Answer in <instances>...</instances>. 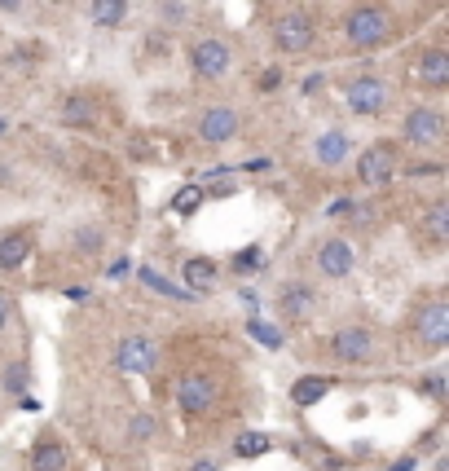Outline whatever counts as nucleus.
I'll use <instances>...</instances> for the list:
<instances>
[{
	"instance_id": "obj_1",
	"label": "nucleus",
	"mask_w": 449,
	"mask_h": 471,
	"mask_svg": "<svg viewBox=\"0 0 449 471\" xmlns=\"http://www.w3.org/2000/svg\"><path fill=\"white\" fill-rule=\"evenodd\" d=\"M401 339L415 357H441L449 348V296L441 287L423 291L410 304V313L401 322Z\"/></svg>"
},
{
	"instance_id": "obj_2",
	"label": "nucleus",
	"mask_w": 449,
	"mask_h": 471,
	"mask_svg": "<svg viewBox=\"0 0 449 471\" xmlns=\"http://www.w3.org/2000/svg\"><path fill=\"white\" fill-rule=\"evenodd\" d=\"M397 40V9L388 0H352L344 14L348 53H379Z\"/></svg>"
},
{
	"instance_id": "obj_3",
	"label": "nucleus",
	"mask_w": 449,
	"mask_h": 471,
	"mask_svg": "<svg viewBox=\"0 0 449 471\" xmlns=\"http://www.w3.org/2000/svg\"><path fill=\"white\" fill-rule=\"evenodd\" d=\"M220 397H225V383H220V374L211 371L208 362L185 366L181 379H176V410H181L190 423L211 419V414H216V405H220Z\"/></svg>"
},
{
	"instance_id": "obj_4",
	"label": "nucleus",
	"mask_w": 449,
	"mask_h": 471,
	"mask_svg": "<svg viewBox=\"0 0 449 471\" xmlns=\"http://www.w3.org/2000/svg\"><path fill=\"white\" fill-rule=\"evenodd\" d=\"M326 353L335 366H348V371H366V366H379L383 357V339L375 326L366 322H348V326H335L331 339H326Z\"/></svg>"
},
{
	"instance_id": "obj_5",
	"label": "nucleus",
	"mask_w": 449,
	"mask_h": 471,
	"mask_svg": "<svg viewBox=\"0 0 449 471\" xmlns=\"http://www.w3.org/2000/svg\"><path fill=\"white\" fill-rule=\"evenodd\" d=\"M340 98H344L348 115L357 119H383L392 110V80L383 71H357V75H344L340 80Z\"/></svg>"
},
{
	"instance_id": "obj_6",
	"label": "nucleus",
	"mask_w": 449,
	"mask_h": 471,
	"mask_svg": "<svg viewBox=\"0 0 449 471\" xmlns=\"http://www.w3.org/2000/svg\"><path fill=\"white\" fill-rule=\"evenodd\" d=\"M317 14L304 9V5H295V9H282L274 18V27H269V44H274L277 58H309L313 49H317Z\"/></svg>"
},
{
	"instance_id": "obj_7",
	"label": "nucleus",
	"mask_w": 449,
	"mask_h": 471,
	"mask_svg": "<svg viewBox=\"0 0 449 471\" xmlns=\"http://www.w3.org/2000/svg\"><path fill=\"white\" fill-rule=\"evenodd\" d=\"M352 172H357L361 190H388L397 181V172H401L397 137H379V141H366L361 150H352Z\"/></svg>"
},
{
	"instance_id": "obj_8",
	"label": "nucleus",
	"mask_w": 449,
	"mask_h": 471,
	"mask_svg": "<svg viewBox=\"0 0 449 471\" xmlns=\"http://www.w3.org/2000/svg\"><path fill=\"white\" fill-rule=\"evenodd\" d=\"M445 141V106L441 101H415L401 110V128H397V146L410 150H436Z\"/></svg>"
},
{
	"instance_id": "obj_9",
	"label": "nucleus",
	"mask_w": 449,
	"mask_h": 471,
	"mask_svg": "<svg viewBox=\"0 0 449 471\" xmlns=\"http://www.w3.org/2000/svg\"><path fill=\"white\" fill-rule=\"evenodd\" d=\"M185 53H190L194 80H203V84H220V80H229V71H234V44L216 32L194 35Z\"/></svg>"
},
{
	"instance_id": "obj_10",
	"label": "nucleus",
	"mask_w": 449,
	"mask_h": 471,
	"mask_svg": "<svg viewBox=\"0 0 449 471\" xmlns=\"http://www.w3.org/2000/svg\"><path fill=\"white\" fill-rule=\"evenodd\" d=\"M242 128H247V115L234 101H211V106H203L194 115V133H199L203 146H229Z\"/></svg>"
},
{
	"instance_id": "obj_11",
	"label": "nucleus",
	"mask_w": 449,
	"mask_h": 471,
	"mask_svg": "<svg viewBox=\"0 0 449 471\" xmlns=\"http://www.w3.org/2000/svg\"><path fill=\"white\" fill-rule=\"evenodd\" d=\"M313 269H317V278H326V282H348V278L357 273V247H352L344 234L317 238V247H313Z\"/></svg>"
},
{
	"instance_id": "obj_12",
	"label": "nucleus",
	"mask_w": 449,
	"mask_h": 471,
	"mask_svg": "<svg viewBox=\"0 0 449 471\" xmlns=\"http://www.w3.org/2000/svg\"><path fill=\"white\" fill-rule=\"evenodd\" d=\"M277 313H282V322H291V326H304L317 317V308H322V296H317V287H313L309 278H286L282 287H277Z\"/></svg>"
},
{
	"instance_id": "obj_13",
	"label": "nucleus",
	"mask_w": 449,
	"mask_h": 471,
	"mask_svg": "<svg viewBox=\"0 0 449 471\" xmlns=\"http://www.w3.org/2000/svg\"><path fill=\"white\" fill-rule=\"evenodd\" d=\"M410 75H415V84L423 93H432V98H441L449 89V49L445 44H423L415 53V62H410Z\"/></svg>"
},
{
	"instance_id": "obj_14",
	"label": "nucleus",
	"mask_w": 449,
	"mask_h": 471,
	"mask_svg": "<svg viewBox=\"0 0 449 471\" xmlns=\"http://www.w3.org/2000/svg\"><path fill=\"white\" fill-rule=\"evenodd\" d=\"M106 115V106L98 93H89V89H70L62 98L53 101V119L58 124H67V128H98Z\"/></svg>"
},
{
	"instance_id": "obj_15",
	"label": "nucleus",
	"mask_w": 449,
	"mask_h": 471,
	"mask_svg": "<svg viewBox=\"0 0 449 471\" xmlns=\"http://www.w3.org/2000/svg\"><path fill=\"white\" fill-rule=\"evenodd\" d=\"M352 150H357V141H352V133L348 128H322V133H313L309 137V159L317 164V168H326V172H335V168H344L348 159H352Z\"/></svg>"
},
{
	"instance_id": "obj_16",
	"label": "nucleus",
	"mask_w": 449,
	"mask_h": 471,
	"mask_svg": "<svg viewBox=\"0 0 449 471\" xmlns=\"http://www.w3.org/2000/svg\"><path fill=\"white\" fill-rule=\"evenodd\" d=\"M27 471H75V454H70L67 437L44 428L27 449Z\"/></svg>"
},
{
	"instance_id": "obj_17",
	"label": "nucleus",
	"mask_w": 449,
	"mask_h": 471,
	"mask_svg": "<svg viewBox=\"0 0 449 471\" xmlns=\"http://www.w3.org/2000/svg\"><path fill=\"white\" fill-rule=\"evenodd\" d=\"M115 366L128 374H154L159 371V344L150 335H124L115 344Z\"/></svg>"
},
{
	"instance_id": "obj_18",
	"label": "nucleus",
	"mask_w": 449,
	"mask_h": 471,
	"mask_svg": "<svg viewBox=\"0 0 449 471\" xmlns=\"http://www.w3.org/2000/svg\"><path fill=\"white\" fill-rule=\"evenodd\" d=\"M32 256H35V234L32 230H5V234H0V273L27 269Z\"/></svg>"
},
{
	"instance_id": "obj_19",
	"label": "nucleus",
	"mask_w": 449,
	"mask_h": 471,
	"mask_svg": "<svg viewBox=\"0 0 449 471\" xmlns=\"http://www.w3.org/2000/svg\"><path fill=\"white\" fill-rule=\"evenodd\" d=\"M181 278H185V291L190 296H211L216 282H220V265L211 256H185L181 260Z\"/></svg>"
},
{
	"instance_id": "obj_20",
	"label": "nucleus",
	"mask_w": 449,
	"mask_h": 471,
	"mask_svg": "<svg viewBox=\"0 0 449 471\" xmlns=\"http://www.w3.org/2000/svg\"><path fill=\"white\" fill-rule=\"evenodd\" d=\"M418 234H423L427 247H436V251L449 242V199L445 194H436V199L423 207V216H418Z\"/></svg>"
},
{
	"instance_id": "obj_21",
	"label": "nucleus",
	"mask_w": 449,
	"mask_h": 471,
	"mask_svg": "<svg viewBox=\"0 0 449 471\" xmlns=\"http://www.w3.org/2000/svg\"><path fill=\"white\" fill-rule=\"evenodd\" d=\"M133 18V0H89V23L102 27V32H115Z\"/></svg>"
},
{
	"instance_id": "obj_22",
	"label": "nucleus",
	"mask_w": 449,
	"mask_h": 471,
	"mask_svg": "<svg viewBox=\"0 0 449 471\" xmlns=\"http://www.w3.org/2000/svg\"><path fill=\"white\" fill-rule=\"evenodd\" d=\"M70 247H75V256H102L106 251V230L98 221H80L75 230H70Z\"/></svg>"
},
{
	"instance_id": "obj_23",
	"label": "nucleus",
	"mask_w": 449,
	"mask_h": 471,
	"mask_svg": "<svg viewBox=\"0 0 449 471\" xmlns=\"http://www.w3.org/2000/svg\"><path fill=\"white\" fill-rule=\"evenodd\" d=\"M331 388H335V379H326V374H304V379L291 383V401L295 405H317Z\"/></svg>"
},
{
	"instance_id": "obj_24",
	"label": "nucleus",
	"mask_w": 449,
	"mask_h": 471,
	"mask_svg": "<svg viewBox=\"0 0 449 471\" xmlns=\"http://www.w3.org/2000/svg\"><path fill=\"white\" fill-rule=\"evenodd\" d=\"M269 449H274V432H256V428H251V432H239V437H234V454H239V458H260V454H269Z\"/></svg>"
},
{
	"instance_id": "obj_25",
	"label": "nucleus",
	"mask_w": 449,
	"mask_h": 471,
	"mask_svg": "<svg viewBox=\"0 0 449 471\" xmlns=\"http://www.w3.org/2000/svg\"><path fill=\"white\" fill-rule=\"evenodd\" d=\"M154 428H159V423H154L150 414H133V419H128V440L150 445V440H154Z\"/></svg>"
},
{
	"instance_id": "obj_26",
	"label": "nucleus",
	"mask_w": 449,
	"mask_h": 471,
	"mask_svg": "<svg viewBox=\"0 0 449 471\" xmlns=\"http://www.w3.org/2000/svg\"><path fill=\"white\" fill-rule=\"evenodd\" d=\"M418 383H423V392H427V401H445V371H441V366H436V371H427L423 374V379H418Z\"/></svg>"
},
{
	"instance_id": "obj_27",
	"label": "nucleus",
	"mask_w": 449,
	"mask_h": 471,
	"mask_svg": "<svg viewBox=\"0 0 449 471\" xmlns=\"http://www.w3.org/2000/svg\"><path fill=\"white\" fill-rule=\"evenodd\" d=\"M14 326V296L0 287V331H9Z\"/></svg>"
},
{
	"instance_id": "obj_28",
	"label": "nucleus",
	"mask_w": 449,
	"mask_h": 471,
	"mask_svg": "<svg viewBox=\"0 0 449 471\" xmlns=\"http://www.w3.org/2000/svg\"><path fill=\"white\" fill-rule=\"evenodd\" d=\"M260 89H282V71H277V67L260 71Z\"/></svg>"
},
{
	"instance_id": "obj_29",
	"label": "nucleus",
	"mask_w": 449,
	"mask_h": 471,
	"mask_svg": "<svg viewBox=\"0 0 449 471\" xmlns=\"http://www.w3.org/2000/svg\"><path fill=\"white\" fill-rule=\"evenodd\" d=\"M27 0H0V14H23Z\"/></svg>"
},
{
	"instance_id": "obj_30",
	"label": "nucleus",
	"mask_w": 449,
	"mask_h": 471,
	"mask_svg": "<svg viewBox=\"0 0 449 471\" xmlns=\"http://www.w3.org/2000/svg\"><path fill=\"white\" fill-rule=\"evenodd\" d=\"M199 471H211V463H199Z\"/></svg>"
}]
</instances>
